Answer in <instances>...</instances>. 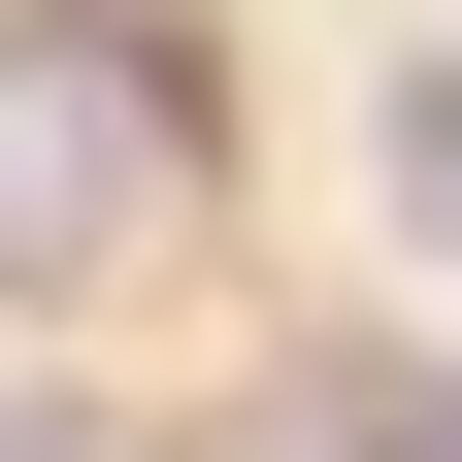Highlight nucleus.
<instances>
[{"mask_svg":"<svg viewBox=\"0 0 462 462\" xmlns=\"http://www.w3.org/2000/svg\"><path fill=\"white\" fill-rule=\"evenodd\" d=\"M133 165H165V67H133V0H99V33H0V298H99Z\"/></svg>","mask_w":462,"mask_h":462,"instance_id":"f257e3e1","label":"nucleus"},{"mask_svg":"<svg viewBox=\"0 0 462 462\" xmlns=\"http://www.w3.org/2000/svg\"><path fill=\"white\" fill-rule=\"evenodd\" d=\"M364 165H396V231H430V264H462V0H430V33H396V99H364Z\"/></svg>","mask_w":462,"mask_h":462,"instance_id":"f03ea898","label":"nucleus"},{"mask_svg":"<svg viewBox=\"0 0 462 462\" xmlns=\"http://www.w3.org/2000/svg\"><path fill=\"white\" fill-rule=\"evenodd\" d=\"M298 462H462V364H330V396H298Z\"/></svg>","mask_w":462,"mask_h":462,"instance_id":"7ed1b4c3","label":"nucleus"}]
</instances>
